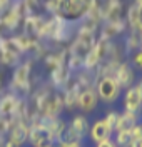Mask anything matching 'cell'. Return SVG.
Masks as SVG:
<instances>
[{
    "label": "cell",
    "instance_id": "6da1fadb",
    "mask_svg": "<svg viewBox=\"0 0 142 147\" xmlns=\"http://www.w3.org/2000/svg\"><path fill=\"white\" fill-rule=\"evenodd\" d=\"M95 92H97V97H99V102H104V104H114V102L119 100L120 97V85L117 84V80L114 77H100L97 80V85L94 87Z\"/></svg>",
    "mask_w": 142,
    "mask_h": 147
},
{
    "label": "cell",
    "instance_id": "7a4b0ae2",
    "mask_svg": "<svg viewBox=\"0 0 142 147\" xmlns=\"http://www.w3.org/2000/svg\"><path fill=\"white\" fill-rule=\"evenodd\" d=\"M27 142L32 147L44 146V144H55L50 130L42 124L40 119L37 122H34V124H28V140Z\"/></svg>",
    "mask_w": 142,
    "mask_h": 147
},
{
    "label": "cell",
    "instance_id": "3957f363",
    "mask_svg": "<svg viewBox=\"0 0 142 147\" xmlns=\"http://www.w3.org/2000/svg\"><path fill=\"white\" fill-rule=\"evenodd\" d=\"M122 104L125 112H132V114L142 115V90L139 89L137 84H134L129 89H125Z\"/></svg>",
    "mask_w": 142,
    "mask_h": 147
},
{
    "label": "cell",
    "instance_id": "277c9868",
    "mask_svg": "<svg viewBox=\"0 0 142 147\" xmlns=\"http://www.w3.org/2000/svg\"><path fill=\"white\" fill-rule=\"evenodd\" d=\"M99 105V97H97V92L94 87H89L84 90H79L77 95V109L80 110L82 114H89V112H94Z\"/></svg>",
    "mask_w": 142,
    "mask_h": 147
},
{
    "label": "cell",
    "instance_id": "5b68a950",
    "mask_svg": "<svg viewBox=\"0 0 142 147\" xmlns=\"http://www.w3.org/2000/svg\"><path fill=\"white\" fill-rule=\"evenodd\" d=\"M112 136H114V130L107 125V122H105L104 117H102V119H97L94 124L90 125L87 137L90 139L92 144H100V142H104V140L112 139Z\"/></svg>",
    "mask_w": 142,
    "mask_h": 147
},
{
    "label": "cell",
    "instance_id": "8992f818",
    "mask_svg": "<svg viewBox=\"0 0 142 147\" xmlns=\"http://www.w3.org/2000/svg\"><path fill=\"white\" fill-rule=\"evenodd\" d=\"M114 79L120 85V89H129L131 85H134L135 72H134L132 65L129 64V62H119L115 72H114Z\"/></svg>",
    "mask_w": 142,
    "mask_h": 147
},
{
    "label": "cell",
    "instance_id": "52a82bcc",
    "mask_svg": "<svg viewBox=\"0 0 142 147\" xmlns=\"http://www.w3.org/2000/svg\"><path fill=\"white\" fill-rule=\"evenodd\" d=\"M28 79H30V64L25 62L15 67V70L12 74V87L15 89L13 94H17L19 90H25L28 87Z\"/></svg>",
    "mask_w": 142,
    "mask_h": 147
},
{
    "label": "cell",
    "instance_id": "ba28073f",
    "mask_svg": "<svg viewBox=\"0 0 142 147\" xmlns=\"http://www.w3.org/2000/svg\"><path fill=\"white\" fill-rule=\"evenodd\" d=\"M69 129L74 132L77 136V139H80V140H84L87 136H89V129H90V122L87 119V115L85 114H75L72 120H70V124H67Z\"/></svg>",
    "mask_w": 142,
    "mask_h": 147
},
{
    "label": "cell",
    "instance_id": "9c48e42d",
    "mask_svg": "<svg viewBox=\"0 0 142 147\" xmlns=\"http://www.w3.org/2000/svg\"><path fill=\"white\" fill-rule=\"evenodd\" d=\"M22 99L17 97V94H5L0 97V117H13L19 109V104Z\"/></svg>",
    "mask_w": 142,
    "mask_h": 147
},
{
    "label": "cell",
    "instance_id": "30bf717a",
    "mask_svg": "<svg viewBox=\"0 0 142 147\" xmlns=\"http://www.w3.org/2000/svg\"><path fill=\"white\" fill-rule=\"evenodd\" d=\"M125 22H127V25H129L132 34H141L142 17H141V12H139V7H137L135 2H134L132 5H129V9L125 12Z\"/></svg>",
    "mask_w": 142,
    "mask_h": 147
},
{
    "label": "cell",
    "instance_id": "8fae6325",
    "mask_svg": "<svg viewBox=\"0 0 142 147\" xmlns=\"http://www.w3.org/2000/svg\"><path fill=\"white\" fill-rule=\"evenodd\" d=\"M139 122H142V115L139 114H132V112H119V120H117V125L114 132H119V130H131L134 125H137Z\"/></svg>",
    "mask_w": 142,
    "mask_h": 147
},
{
    "label": "cell",
    "instance_id": "7c38bea8",
    "mask_svg": "<svg viewBox=\"0 0 142 147\" xmlns=\"http://www.w3.org/2000/svg\"><path fill=\"white\" fill-rule=\"evenodd\" d=\"M112 140L115 142L117 147H131V144H132L131 130H119V132H114Z\"/></svg>",
    "mask_w": 142,
    "mask_h": 147
},
{
    "label": "cell",
    "instance_id": "4fadbf2b",
    "mask_svg": "<svg viewBox=\"0 0 142 147\" xmlns=\"http://www.w3.org/2000/svg\"><path fill=\"white\" fill-rule=\"evenodd\" d=\"M124 45H125V52H127V54H134L135 50H139V49H141L139 34H132V32H131V35L124 40Z\"/></svg>",
    "mask_w": 142,
    "mask_h": 147
},
{
    "label": "cell",
    "instance_id": "5bb4252c",
    "mask_svg": "<svg viewBox=\"0 0 142 147\" xmlns=\"http://www.w3.org/2000/svg\"><path fill=\"white\" fill-rule=\"evenodd\" d=\"M104 120L107 122V125L112 129V130H115V125H117V120H119V112L117 110H109L107 114H105Z\"/></svg>",
    "mask_w": 142,
    "mask_h": 147
},
{
    "label": "cell",
    "instance_id": "9a60e30c",
    "mask_svg": "<svg viewBox=\"0 0 142 147\" xmlns=\"http://www.w3.org/2000/svg\"><path fill=\"white\" fill-rule=\"evenodd\" d=\"M129 64L132 65V69L142 70V47L132 54V57H131V62H129Z\"/></svg>",
    "mask_w": 142,
    "mask_h": 147
},
{
    "label": "cell",
    "instance_id": "2e32d148",
    "mask_svg": "<svg viewBox=\"0 0 142 147\" xmlns=\"http://www.w3.org/2000/svg\"><path fill=\"white\" fill-rule=\"evenodd\" d=\"M131 136H132V140L142 139V122H139L137 125H134V127L131 129Z\"/></svg>",
    "mask_w": 142,
    "mask_h": 147
},
{
    "label": "cell",
    "instance_id": "e0dca14e",
    "mask_svg": "<svg viewBox=\"0 0 142 147\" xmlns=\"http://www.w3.org/2000/svg\"><path fill=\"white\" fill-rule=\"evenodd\" d=\"M95 147H117V146H115V142L112 139H109V140H104L100 144H95Z\"/></svg>",
    "mask_w": 142,
    "mask_h": 147
},
{
    "label": "cell",
    "instance_id": "ac0fdd59",
    "mask_svg": "<svg viewBox=\"0 0 142 147\" xmlns=\"http://www.w3.org/2000/svg\"><path fill=\"white\" fill-rule=\"evenodd\" d=\"M131 147H142V139H137V140H132Z\"/></svg>",
    "mask_w": 142,
    "mask_h": 147
},
{
    "label": "cell",
    "instance_id": "d6986e66",
    "mask_svg": "<svg viewBox=\"0 0 142 147\" xmlns=\"http://www.w3.org/2000/svg\"><path fill=\"white\" fill-rule=\"evenodd\" d=\"M37 147H55L54 144H44V146H37Z\"/></svg>",
    "mask_w": 142,
    "mask_h": 147
},
{
    "label": "cell",
    "instance_id": "ffe728a7",
    "mask_svg": "<svg viewBox=\"0 0 142 147\" xmlns=\"http://www.w3.org/2000/svg\"><path fill=\"white\" fill-rule=\"evenodd\" d=\"M137 85H139V89H141V90H142V79H141V80H139V82H137Z\"/></svg>",
    "mask_w": 142,
    "mask_h": 147
}]
</instances>
